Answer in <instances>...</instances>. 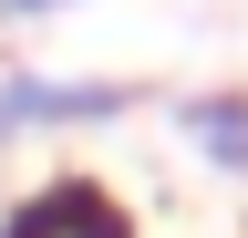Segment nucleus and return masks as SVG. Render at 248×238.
<instances>
[{
	"instance_id": "3",
	"label": "nucleus",
	"mask_w": 248,
	"mask_h": 238,
	"mask_svg": "<svg viewBox=\"0 0 248 238\" xmlns=\"http://www.w3.org/2000/svg\"><path fill=\"white\" fill-rule=\"evenodd\" d=\"M166 125H176V145H186L207 176L248 187V83H197V94L166 104Z\"/></svg>"
},
{
	"instance_id": "2",
	"label": "nucleus",
	"mask_w": 248,
	"mask_h": 238,
	"mask_svg": "<svg viewBox=\"0 0 248 238\" xmlns=\"http://www.w3.org/2000/svg\"><path fill=\"white\" fill-rule=\"evenodd\" d=\"M0 238H145V218L124 187H104L83 166H52L21 197H0Z\"/></svg>"
},
{
	"instance_id": "4",
	"label": "nucleus",
	"mask_w": 248,
	"mask_h": 238,
	"mask_svg": "<svg viewBox=\"0 0 248 238\" xmlns=\"http://www.w3.org/2000/svg\"><path fill=\"white\" fill-rule=\"evenodd\" d=\"M62 11H83V0H0V21H62Z\"/></svg>"
},
{
	"instance_id": "1",
	"label": "nucleus",
	"mask_w": 248,
	"mask_h": 238,
	"mask_svg": "<svg viewBox=\"0 0 248 238\" xmlns=\"http://www.w3.org/2000/svg\"><path fill=\"white\" fill-rule=\"evenodd\" d=\"M145 94L114 73H0V145H42V135H83V125H124Z\"/></svg>"
}]
</instances>
